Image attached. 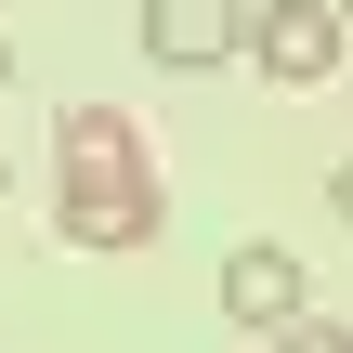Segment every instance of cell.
Returning a JSON list of instances; mask_svg holds the SVG:
<instances>
[{
	"instance_id": "6da1fadb",
	"label": "cell",
	"mask_w": 353,
	"mask_h": 353,
	"mask_svg": "<svg viewBox=\"0 0 353 353\" xmlns=\"http://www.w3.org/2000/svg\"><path fill=\"white\" fill-rule=\"evenodd\" d=\"M52 157H65V183H52V236L65 249H157L170 196H157V157H144V131L118 105H65Z\"/></svg>"
},
{
	"instance_id": "7a4b0ae2",
	"label": "cell",
	"mask_w": 353,
	"mask_h": 353,
	"mask_svg": "<svg viewBox=\"0 0 353 353\" xmlns=\"http://www.w3.org/2000/svg\"><path fill=\"white\" fill-rule=\"evenodd\" d=\"M341 52H353V13L341 0H262V13H249V65H262L275 92L341 79Z\"/></svg>"
},
{
	"instance_id": "3957f363",
	"label": "cell",
	"mask_w": 353,
	"mask_h": 353,
	"mask_svg": "<svg viewBox=\"0 0 353 353\" xmlns=\"http://www.w3.org/2000/svg\"><path fill=\"white\" fill-rule=\"evenodd\" d=\"M144 52L157 65H236L249 52V0H144Z\"/></svg>"
},
{
	"instance_id": "277c9868",
	"label": "cell",
	"mask_w": 353,
	"mask_h": 353,
	"mask_svg": "<svg viewBox=\"0 0 353 353\" xmlns=\"http://www.w3.org/2000/svg\"><path fill=\"white\" fill-rule=\"evenodd\" d=\"M288 314H301V262H288L275 236H249V249L223 262V327H249V341H275Z\"/></svg>"
},
{
	"instance_id": "5b68a950",
	"label": "cell",
	"mask_w": 353,
	"mask_h": 353,
	"mask_svg": "<svg viewBox=\"0 0 353 353\" xmlns=\"http://www.w3.org/2000/svg\"><path fill=\"white\" fill-rule=\"evenodd\" d=\"M327 210H341V223H353V157H341V170H327Z\"/></svg>"
},
{
	"instance_id": "8992f818",
	"label": "cell",
	"mask_w": 353,
	"mask_h": 353,
	"mask_svg": "<svg viewBox=\"0 0 353 353\" xmlns=\"http://www.w3.org/2000/svg\"><path fill=\"white\" fill-rule=\"evenodd\" d=\"M0 79H13V39H0Z\"/></svg>"
},
{
	"instance_id": "52a82bcc",
	"label": "cell",
	"mask_w": 353,
	"mask_h": 353,
	"mask_svg": "<svg viewBox=\"0 0 353 353\" xmlns=\"http://www.w3.org/2000/svg\"><path fill=\"white\" fill-rule=\"evenodd\" d=\"M341 65H353V52H341Z\"/></svg>"
},
{
	"instance_id": "ba28073f",
	"label": "cell",
	"mask_w": 353,
	"mask_h": 353,
	"mask_svg": "<svg viewBox=\"0 0 353 353\" xmlns=\"http://www.w3.org/2000/svg\"><path fill=\"white\" fill-rule=\"evenodd\" d=\"M341 13H353V0H341Z\"/></svg>"
}]
</instances>
